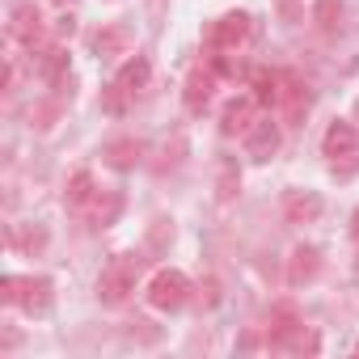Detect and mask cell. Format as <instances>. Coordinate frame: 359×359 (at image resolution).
Listing matches in <instances>:
<instances>
[{
	"mask_svg": "<svg viewBox=\"0 0 359 359\" xmlns=\"http://www.w3.org/2000/svg\"><path fill=\"white\" fill-rule=\"evenodd\" d=\"M321 275V250L317 245H296L292 258H287V283L292 287H304Z\"/></svg>",
	"mask_w": 359,
	"mask_h": 359,
	"instance_id": "7c38bea8",
	"label": "cell"
},
{
	"mask_svg": "<svg viewBox=\"0 0 359 359\" xmlns=\"http://www.w3.org/2000/svg\"><path fill=\"white\" fill-rule=\"evenodd\" d=\"M102 156H106V165H110V169L127 173V169H135V165L144 161V144H140V140H131V135H123V140H110V144L102 148Z\"/></svg>",
	"mask_w": 359,
	"mask_h": 359,
	"instance_id": "5bb4252c",
	"label": "cell"
},
{
	"mask_svg": "<svg viewBox=\"0 0 359 359\" xmlns=\"http://www.w3.org/2000/svg\"><path fill=\"white\" fill-rule=\"evenodd\" d=\"M355 279H359V258H355Z\"/></svg>",
	"mask_w": 359,
	"mask_h": 359,
	"instance_id": "d4e9b609",
	"label": "cell"
},
{
	"mask_svg": "<svg viewBox=\"0 0 359 359\" xmlns=\"http://www.w3.org/2000/svg\"><path fill=\"white\" fill-rule=\"evenodd\" d=\"M9 34L22 43V47H39L43 43V13L34 0H22V5L9 13Z\"/></svg>",
	"mask_w": 359,
	"mask_h": 359,
	"instance_id": "ba28073f",
	"label": "cell"
},
{
	"mask_svg": "<svg viewBox=\"0 0 359 359\" xmlns=\"http://www.w3.org/2000/svg\"><path fill=\"white\" fill-rule=\"evenodd\" d=\"M148 76H152V64H148L144 55H131V60L118 68V76L110 81V89H106V110H110V114H123L127 102L148 85Z\"/></svg>",
	"mask_w": 359,
	"mask_h": 359,
	"instance_id": "3957f363",
	"label": "cell"
},
{
	"mask_svg": "<svg viewBox=\"0 0 359 359\" xmlns=\"http://www.w3.org/2000/svg\"><path fill=\"white\" fill-rule=\"evenodd\" d=\"M351 233H355V241H359V212L351 216Z\"/></svg>",
	"mask_w": 359,
	"mask_h": 359,
	"instance_id": "cb8c5ba5",
	"label": "cell"
},
{
	"mask_svg": "<svg viewBox=\"0 0 359 359\" xmlns=\"http://www.w3.org/2000/svg\"><path fill=\"white\" fill-rule=\"evenodd\" d=\"M279 106H283L287 123H300V118L309 114V93H304V85H300L292 72H283V97H279Z\"/></svg>",
	"mask_w": 359,
	"mask_h": 359,
	"instance_id": "e0dca14e",
	"label": "cell"
},
{
	"mask_svg": "<svg viewBox=\"0 0 359 359\" xmlns=\"http://www.w3.org/2000/svg\"><path fill=\"white\" fill-rule=\"evenodd\" d=\"M212 93H216V72L212 68H195L187 76V85H182V102H187L191 114H203L208 102H212Z\"/></svg>",
	"mask_w": 359,
	"mask_h": 359,
	"instance_id": "8fae6325",
	"label": "cell"
},
{
	"mask_svg": "<svg viewBox=\"0 0 359 359\" xmlns=\"http://www.w3.org/2000/svg\"><path fill=\"white\" fill-rule=\"evenodd\" d=\"M93 199H97L93 173H89V169H76V173L68 177V187H64V203H68V212H85Z\"/></svg>",
	"mask_w": 359,
	"mask_h": 359,
	"instance_id": "9a60e30c",
	"label": "cell"
},
{
	"mask_svg": "<svg viewBox=\"0 0 359 359\" xmlns=\"http://www.w3.org/2000/svg\"><path fill=\"white\" fill-rule=\"evenodd\" d=\"M355 148H359V131H355V123L338 118V123H330V127H325V135H321V152H325L330 161L355 156Z\"/></svg>",
	"mask_w": 359,
	"mask_h": 359,
	"instance_id": "30bf717a",
	"label": "cell"
},
{
	"mask_svg": "<svg viewBox=\"0 0 359 359\" xmlns=\"http://www.w3.org/2000/svg\"><path fill=\"white\" fill-rule=\"evenodd\" d=\"M13 241H18L22 250H43V245H47V233H43V229H26V233H13Z\"/></svg>",
	"mask_w": 359,
	"mask_h": 359,
	"instance_id": "7402d4cb",
	"label": "cell"
},
{
	"mask_svg": "<svg viewBox=\"0 0 359 359\" xmlns=\"http://www.w3.org/2000/svg\"><path fill=\"white\" fill-rule=\"evenodd\" d=\"M55 5H68V0H55Z\"/></svg>",
	"mask_w": 359,
	"mask_h": 359,
	"instance_id": "484cf974",
	"label": "cell"
},
{
	"mask_svg": "<svg viewBox=\"0 0 359 359\" xmlns=\"http://www.w3.org/2000/svg\"><path fill=\"white\" fill-rule=\"evenodd\" d=\"M55 34H60V39H72V34H76V18H72V13H64V18L55 22Z\"/></svg>",
	"mask_w": 359,
	"mask_h": 359,
	"instance_id": "603a6c76",
	"label": "cell"
},
{
	"mask_svg": "<svg viewBox=\"0 0 359 359\" xmlns=\"http://www.w3.org/2000/svg\"><path fill=\"white\" fill-rule=\"evenodd\" d=\"M140 271H144V258H140V254H114L110 266L97 275V300H102V304H123V300L135 292Z\"/></svg>",
	"mask_w": 359,
	"mask_h": 359,
	"instance_id": "7a4b0ae2",
	"label": "cell"
},
{
	"mask_svg": "<svg viewBox=\"0 0 359 359\" xmlns=\"http://www.w3.org/2000/svg\"><path fill=\"white\" fill-rule=\"evenodd\" d=\"M313 22H317L325 34H334V30L342 26V0H313Z\"/></svg>",
	"mask_w": 359,
	"mask_h": 359,
	"instance_id": "ac0fdd59",
	"label": "cell"
},
{
	"mask_svg": "<svg viewBox=\"0 0 359 359\" xmlns=\"http://www.w3.org/2000/svg\"><path fill=\"white\" fill-rule=\"evenodd\" d=\"M30 68L47 81V85H68V51L60 43L51 47H30Z\"/></svg>",
	"mask_w": 359,
	"mask_h": 359,
	"instance_id": "8992f818",
	"label": "cell"
},
{
	"mask_svg": "<svg viewBox=\"0 0 359 359\" xmlns=\"http://www.w3.org/2000/svg\"><path fill=\"white\" fill-rule=\"evenodd\" d=\"M0 300L26 309L30 317H47L51 304H55V287H51V279H43V275H34V279L5 275V283H0Z\"/></svg>",
	"mask_w": 359,
	"mask_h": 359,
	"instance_id": "6da1fadb",
	"label": "cell"
},
{
	"mask_svg": "<svg viewBox=\"0 0 359 359\" xmlns=\"http://www.w3.org/2000/svg\"><path fill=\"white\" fill-rule=\"evenodd\" d=\"M355 351H359V346H355Z\"/></svg>",
	"mask_w": 359,
	"mask_h": 359,
	"instance_id": "4316f807",
	"label": "cell"
},
{
	"mask_svg": "<svg viewBox=\"0 0 359 359\" xmlns=\"http://www.w3.org/2000/svg\"><path fill=\"white\" fill-rule=\"evenodd\" d=\"M93 212H89V220H93V229H106V224H114V216H118V208H123V199L110 191L106 199H102V191H97V199L89 203Z\"/></svg>",
	"mask_w": 359,
	"mask_h": 359,
	"instance_id": "d6986e66",
	"label": "cell"
},
{
	"mask_svg": "<svg viewBox=\"0 0 359 359\" xmlns=\"http://www.w3.org/2000/svg\"><path fill=\"white\" fill-rule=\"evenodd\" d=\"M283 216L292 224H313L321 216V195L317 191H287L283 195Z\"/></svg>",
	"mask_w": 359,
	"mask_h": 359,
	"instance_id": "4fadbf2b",
	"label": "cell"
},
{
	"mask_svg": "<svg viewBox=\"0 0 359 359\" xmlns=\"http://www.w3.org/2000/svg\"><path fill=\"white\" fill-rule=\"evenodd\" d=\"M245 39H250V13H224L208 34L212 51H241Z\"/></svg>",
	"mask_w": 359,
	"mask_h": 359,
	"instance_id": "5b68a950",
	"label": "cell"
},
{
	"mask_svg": "<svg viewBox=\"0 0 359 359\" xmlns=\"http://www.w3.org/2000/svg\"><path fill=\"white\" fill-rule=\"evenodd\" d=\"M187 300H191V279H187L182 271L165 266V271H156V275L148 279V304H152V309H161V313H177Z\"/></svg>",
	"mask_w": 359,
	"mask_h": 359,
	"instance_id": "277c9868",
	"label": "cell"
},
{
	"mask_svg": "<svg viewBox=\"0 0 359 359\" xmlns=\"http://www.w3.org/2000/svg\"><path fill=\"white\" fill-rule=\"evenodd\" d=\"M237 187H241V173H237V165L224 161V169H220V199H233Z\"/></svg>",
	"mask_w": 359,
	"mask_h": 359,
	"instance_id": "44dd1931",
	"label": "cell"
},
{
	"mask_svg": "<svg viewBox=\"0 0 359 359\" xmlns=\"http://www.w3.org/2000/svg\"><path fill=\"white\" fill-rule=\"evenodd\" d=\"M127 43H131V34H127L123 26H110V30H102V34L93 39V51H97V55H118V51H127Z\"/></svg>",
	"mask_w": 359,
	"mask_h": 359,
	"instance_id": "ffe728a7",
	"label": "cell"
},
{
	"mask_svg": "<svg viewBox=\"0 0 359 359\" xmlns=\"http://www.w3.org/2000/svg\"><path fill=\"white\" fill-rule=\"evenodd\" d=\"M258 123V102H254V93H241V97H233L224 110H220V135H245L250 127Z\"/></svg>",
	"mask_w": 359,
	"mask_h": 359,
	"instance_id": "52a82bcc",
	"label": "cell"
},
{
	"mask_svg": "<svg viewBox=\"0 0 359 359\" xmlns=\"http://www.w3.org/2000/svg\"><path fill=\"white\" fill-rule=\"evenodd\" d=\"M250 93H254L258 106H279V97H283V72L258 68V72L250 76Z\"/></svg>",
	"mask_w": 359,
	"mask_h": 359,
	"instance_id": "2e32d148",
	"label": "cell"
},
{
	"mask_svg": "<svg viewBox=\"0 0 359 359\" xmlns=\"http://www.w3.org/2000/svg\"><path fill=\"white\" fill-rule=\"evenodd\" d=\"M245 152L254 156V161H271L275 152H279V144H283V131H279V123H271V118H258L245 135Z\"/></svg>",
	"mask_w": 359,
	"mask_h": 359,
	"instance_id": "9c48e42d",
	"label": "cell"
}]
</instances>
